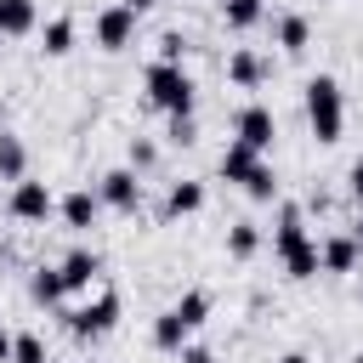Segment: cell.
I'll return each mask as SVG.
<instances>
[{"label": "cell", "instance_id": "cell-1", "mask_svg": "<svg viewBox=\"0 0 363 363\" xmlns=\"http://www.w3.org/2000/svg\"><path fill=\"white\" fill-rule=\"evenodd\" d=\"M204 318H210V289H182V295L153 318V346H159V352H182Z\"/></svg>", "mask_w": 363, "mask_h": 363}, {"label": "cell", "instance_id": "cell-2", "mask_svg": "<svg viewBox=\"0 0 363 363\" xmlns=\"http://www.w3.org/2000/svg\"><path fill=\"white\" fill-rule=\"evenodd\" d=\"M306 125H312V136L323 147L340 142V130H346V91H340L335 74H312L306 79Z\"/></svg>", "mask_w": 363, "mask_h": 363}, {"label": "cell", "instance_id": "cell-3", "mask_svg": "<svg viewBox=\"0 0 363 363\" xmlns=\"http://www.w3.org/2000/svg\"><path fill=\"white\" fill-rule=\"evenodd\" d=\"M142 85H147V102L159 113H193V102H199V85L182 62H153Z\"/></svg>", "mask_w": 363, "mask_h": 363}, {"label": "cell", "instance_id": "cell-4", "mask_svg": "<svg viewBox=\"0 0 363 363\" xmlns=\"http://www.w3.org/2000/svg\"><path fill=\"white\" fill-rule=\"evenodd\" d=\"M113 323H119V295H113V289H102V295H91L85 306L68 312L74 340H102V335H113Z\"/></svg>", "mask_w": 363, "mask_h": 363}, {"label": "cell", "instance_id": "cell-5", "mask_svg": "<svg viewBox=\"0 0 363 363\" xmlns=\"http://www.w3.org/2000/svg\"><path fill=\"white\" fill-rule=\"evenodd\" d=\"M233 142H244L250 153H272V142H278L272 108H267V102H244V108L233 113Z\"/></svg>", "mask_w": 363, "mask_h": 363}, {"label": "cell", "instance_id": "cell-6", "mask_svg": "<svg viewBox=\"0 0 363 363\" xmlns=\"http://www.w3.org/2000/svg\"><path fill=\"white\" fill-rule=\"evenodd\" d=\"M91 28H96V45H102V51H125V45H130V34H136V11H130L125 0H113V6H102V11H96V23H91Z\"/></svg>", "mask_w": 363, "mask_h": 363}, {"label": "cell", "instance_id": "cell-7", "mask_svg": "<svg viewBox=\"0 0 363 363\" xmlns=\"http://www.w3.org/2000/svg\"><path fill=\"white\" fill-rule=\"evenodd\" d=\"M17 221H45L51 210H57V199H51V187L45 182H34V176H23V182H11V204H6Z\"/></svg>", "mask_w": 363, "mask_h": 363}, {"label": "cell", "instance_id": "cell-8", "mask_svg": "<svg viewBox=\"0 0 363 363\" xmlns=\"http://www.w3.org/2000/svg\"><path fill=\"white\" fill-rule=\"evenodd\" d=\"M96 199H102L108 210H136V204H142V176H136L130 164H119V170H108V176L96 182Z\"/></svg>", "mask_w": 363, "mask_h": 363}, {"label": "cell", "instance_id": "cell-9", "mask_svg": "<svg viewBox=\"0 0 363 363\" xmlns=\"http://www.w3.org/2000/svg\"><path fill=\"white\" fill-rule=\"evenodd\" d=\"M57 272H62L68 295H79V289H91V284L102 278V255H96V250H85V244H74V250L57 261Z\"/></svg>", "mask_w": 363, "mask_h": 363}, {"label": "cell", "instance_id": "cell-10", "mask_svg": "<svg viewBox=\"0 0 363 363\" xmlns=\"http://www.w3.org/2000/svg\"><path fill=\"white\" fill-rule=\"evenodd\" d=\"M357 261H363V250H357V238H352V233H329V238H318V267H323V272L346 278Z\"/></svg>", "mask_w": 363, "mask_h": 363}, {"label": "cell", "instance_id": "cell-11", "mask_svg": "<svg viewBox=\"0 0 363 363\" xmlns=\"http://www.w3.org/2000/svg\"><path fill=\"white\" fill-rule=\"evenodd\" d=\"M272 40H278L284 57H301V51L312 45V17H306V11H278V17H272Z\"/></svg>", "mask_w": 363, "mask_h": 363}, {"label": "cell", "instance_id": "cell-12", "mask_svg": "<svg viewBox=\"0 0 363 363\" xmlns=\"http://www.w3.org/2000/svg\"><path fill=\"white\" fill-rule=\"evenodd\" d=\"M312 233H306V210L301 204H278V221H272V250H278V261L289 255V250H301Z\"/></svg>", "mask_w": 363, "mask_h": 363}, {"label": "cell", "instance_id": "cell-13", "mask_svg": "<svg viewBox=\"0 0 363 363\" xmlns=\"http://www.w3.org/2000/svg\"><path fill=\"white\" fill-rule=\"evenodd\" d=\"M272 74V62L261 57V51H250V45H238V51H227V79L238 85V91H255L261 79Z\"/></svg>", "mask_w": 363, "mask_h": 363}, {"label": "cell", "instance_id": "cell-14", "mask_svg": "<svg viewBox=\"0 0 363 363\" xmlns=\"http://www.w3.org/2000/svg\"><path fill=\"white\" fill-rule=\"evenodd\" d=\"M57 216H62V227H68V233H85V227H96V216H102V199H96L91 187H74V193L57 204Z\"/></svg>", "mask_w": 363, "mask_h": 363}, {"label": "cell", "instance_id": "cell-15", "mask_svg": "<svg viewBox=\"0 0 363 363\" xmlns=\"http://www.w3.org/2000/svg\"><path fill=\"white\" fill-rule=\"evenodd\" d=\"M199 210H204V182H170L164 187V204H159L164 221H182V216H199Z\"/></svg>", "mask_w": 363, "mask_h": 363}, {"label": "cell", "instance_id": "cell-16", "mask_svg": "<svg viewBox=\"0 0 363 363\" xmlns=\"http://www.w3.org/2000/svg\"><path fill=\"white\" fill-rule=\"evenodd\" d=\"M261 159H267V153H250L244 142H227V147H221V159H216V170H221L227 182H238V187H244V182L261 170Z\"/></svg>", "mask_w": 363, "mask_h": 363}, {"label": "cell", "instance_id": "cell-17", "mask_svg": "<svg viewBox=\"0 0 363 363\" xmlns=\"http://www.w3.org/2000/svg\"><path fill=\"white\" fill-rule=\"evenodd\" d=\"M23 176H28V147L17 130L0 125V182H23Z\"/></svg>", "mask_w": 363, "mask_h": 363}, {"label": "cell", "instance_id": "cell-18", "mask_svg": "<svg viewBox=\"0 0 363 363\" xmlns=\"http://www.w3.org/2000/svg\"><path fill=\"white\" fill-rule=\"evenodd\" d=\"M34 23H40V6H34V0H0V34H6V40L34 34Z\"/></svg>", "mask_w": 363, "mask_h": 363}, {"label": "cell", "instance_id": "cell-19", "mask_svg": "<svg viewBox=\"0 0 363 363\" xmlns=\"http://www.w3.org/2000/svg\"><path fill=\"white\" fill-rule=\"evenodd\" d=\"M28 295H34L40 306H62V301H68V284H62L57 267H34V272H28Z\"/></svg>", "mask_w": 363, "mask_h": 363}, {"label": "cell", "instance_id": "cell-20", "mask_svg": "<svg viewBox=\"0 0 363 363\" xmlns=\"http://www.w3.org/2000/svg\"><path fill=\"white\" fill-rule=\"evenodd\" d=\"M221 17H227V28L250 34L255 23H267V0H221Z\"/></svg>", "mask_w": 363, "mask_h": 363}, {"label": "cell", "instance_id": "cell-21", "mask_svg": "<svg viewBox=\"0 0 363 363\" xmlns=\"http://www.w3.org/2000/svg\"><path fill=\"white\" fill-rule=\"evenodd\" d=\"M40 51H45V57H68V51H74V17H51V23L40 28Z\"/></svg>", "mask_w": 363, "mask_h": 363}, {"label": "cell", "instance_id": "cell-22", "mask_svg": "<svg viewBox=\"0 0 363 363\" xmlns=\"http://www.w3.org/2000/svg\"><path fill=\"white\" fill-rule=\"evenodd\" d=\"M255 250H261V227H255V221H233V227H227V255H233V261H250Z\"/></svg>", "mask_w": 363, "mask_h": 363}, {"label": "cell", "instance_id": "cell-23", "mask_svg": "<svg viewBox=\"0 0 363 363\" xmlns=\"http://www.w3.org/2000/svg\"><path fill=\"white\" fill-rule=\"evenodd\" d=\"M284 272H289L295 284H306V278H318V272H323V267H318V238H306L301 250H289V255H284Z\"/></svg>", "mask_w": 363, "mask_h": 363}, {"label": "cell", "instance_id": "cell-24", "mask_svg": "<svg viewBox=\"0 0 363 363\" xmlns=\"http://www.w3.org/2000/svg\"><path fill=\"white\" fill-rule=\"evenodd\" d=\"M244 193H250L255 204H272V199H278V170H272V159H261V170L244 182Z\"/></svg>", "mask_w": 363, "mask_h": 363}, {"label": "cell", "instance_id": "cell-25", "mask_svg": "<svg viewBox=\"0 0 363 363\" xmlns=\"http://www.w3.org/2000/svg\"><path fill=\"white\" fill-rule=\"evenodd\" d=\"M153 164H159V142H153V136H130V170L147 176Z\"/></svg>", "mask_w": 363, "mask_h": 363}, {"label": "cell", "instance_id": "cell-26", "mask_svg": "<svg viewBox=\"0 0 363 363\" xmlns=\"http://www.w3.org/2000/svg\"><path fill=\"white\" fill-rule=\"evenodd\" d=\"M11 363H45V340L40 335H11Z\"/></svg>", "mask_w": 363, "mask_h": 363}, {"label": "cell", "instance_id": "cell-27", "mask_svg": "<svg viewBox=\"0 0 363 363\" xmlns=\"http://www.w3.org/2000/svg\"><path fill=\"white\" fill-rule=\"evenodd\" d=\"M164 136H170L176 147H193V142H199V119H193V113H170V130H164Z\"/></svg>", "mask_w": 363, "mask_h": 363}, {"label": "cell", "instance_id": "cell-28", "mask_svg": "<svg viewBox=\"0 0 363 363\" xmlns=\"http://www.w3.org/2000/svg\"><path fill=\"white\" fill-rule=\"evenodd\" d=\"M182 57H187V34H176V28L159 34V62H182Z\"/></svg>", "mask_w": 363, "mask_h": 363}, {"label": "cell", "instance_id": "cell-29", "mask_svg": "<svg viewBox=\"0 0 363 363\" xmlns=\"http://www.w3.org/2000/svg\"><path fill=\"white\" fill-rule=\"evenodd\" d=\"M346 193H352V199H363V153L346 164Z\"/></svg>", "mask_w": 363, "mask_h": 363}, {"label": "cell", "instance_id": "cell-30", "mask_svg": "<svg viewBox=\"0 0 363 363\" xmlns=\"http://www.w3.org/2000/svg\"><path fill=\"white\" fill-rule=\"evenodd\" d=\"M182 363H216V352H210V346H193V340H187V346H182Z\"/></svg>", "mask_w": 363, "mask_h": 363}, {"label": "cell", "instance_id": "cell-31", "mask_svg": "<svg viewBox=\"0 0 363 363\" xmlns=\"http://www.w3.org/2000/svg\"><path fill=\"white\" fill-rule=\"evenodd\" d=\"M0 363H11V335L0 329Z\"/></svg>", "mask_w": 363, "mask_h": 363}, {"label": "cell", "instance_id": "cell-32", "mask_svg": "<svg viewBox=\"0 0 363 363\" xmlns=\"http://www.w3.org/2000/svg\"><path fill=\"white\" fill-rule=\"evenodd\" d=\"M278 363H312V357H306V352H284Z\"/></svg>", "mask_w": 363, "mask_h": 363}, {"label": "cell", "instance_id": "cell-33", "mask_svg": "<svg viewBox=\"0 0 363 363\" xmlns=\"http://www.w3.org/2000/svg\"><path fill=\"white\" fill-rule=\"evenodd\" d=\"M125 6H130V11L142 17V11H147V6H159V0H125Z\"/></svg>", "mask_w": 363, "mask_h": 363}, {"label": "cell", "instance_id": "cell-34", "mask_svg": "<svg viewBox=\"0 0 363 363\" xmlns=\"http://www.w3.org/2000/svg\"><path fill=\"white\" fill-rule=\"evenodd\" d=\"M352 238H357V250H363V210H357V221H352Z\"/></svg>", "mask_w": 363, "mask_h": 363}, {"label": "cell", "instance_id": "cell-35", "mask_svg": "<svg viewBox=\"0 0 363 363\" xmlns=\"http://www.w3.org/2000/svg\"><path fill=\"white\" fill-rule=\"evenodd\" d=\"M352 363H363V352H357V357H352Z\"/></svg>", "mask_w": 363, "mask_h": 363}, {"label": "cell", "instance_id": "cell-36", "mask_svg": "<svg viewBox=\"0 0 363 363\" xmlns=\"http://www.w3.org/2000/svg\"><path fill=\"white\" fill-rule=\"evenodd\" d=\"M45 363H51V357H45Z\"/></svg>", "mask_w": 363, "mask_h": 363}]
</instances>
